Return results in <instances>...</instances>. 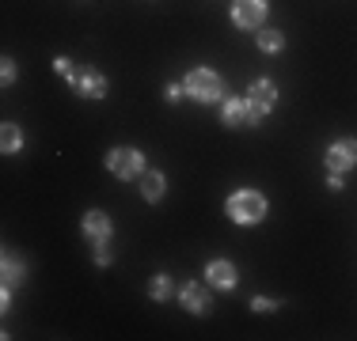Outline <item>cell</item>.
<instances>
[{"mask_svg": "<svg viewBox=\"0 0 357 341\" xmlns=\"http://www.w3.org/2000/svg\"><path fill=\"white\" fill-rule=\"evenodd\" d=\"M54 72L61 76L65 84L76 91L80 99H91V102H103L110 95V80L99 68H91V65H84V68H76L73 65V57H65V54H57L54 57Z\"/></svg>", "mask_w": 357, "mask_h": 341, "instance_id": "1", "label": "cell"}, {"mask_svg": "<svg viewBox=\"0 0 357 341\" xmlns=\"http://www.w3.org/2000/svg\"><path fill=\"white\" fill-rule=\"evenodd\" d=\"M80 235L84 243H91V262L99 269L114 266V220L103 209H88L80 220Z\"/></svg>", "mask_w": 357, "mask_h": 341, "instance_id": "2", "label": "cell"}, {"mask_svg": "<svg viewBox=\"0 0 357 341\" xmlns=\"http://www.w3.org/2000/svg\"><path fill=\"white\" fill-rule=\"evenodd\" d=\"M225 216L232 220L236 228H259L262 220L270 216V198L262 190L243 186V190H236L225 198Z\"/></svg>", "mask_w": 357, "mask_h": 341, "instance_id": "3", "label": "cell"}, {"mask_svg": "<svg viewBox=\"0 0 357 341\" xmlns=\"http://www.w3.org/2000/svg\"><path fill=\"white\" fill-rule=\"evenodd\" d=\"M183 91L190 102H198V106H220V102L228 99V88H225V76L217 72V68H190V72L183 76Z\"/></svg>", "mask_w": 357, "mask_h": 341, "instance_id": "4", "label": "cell"}, {"mask_svg": "<svg viewBox=\"0 0 357 341\" xmlns=\"http://www.w3.org/2000/svg\"><path fill=\"white\" fill-rule=\"evenodd\" d=\"M103 167L118 178V182H137L144 170H149V159H144V152L133 148V144H114V148H107Z\"/></svg>", "mask_w": 357, "mask_h": 341, "instance_id": "5", "label": "cell"}, {"mask_svg": "<svg viewBox=\"0 0 357 341\" xmlns=\"http://www.w3.org/2000/svg\"><path fill=\"white\" fill-rule=\"evenodd\" d=\"M243 102H248V125H262L270 114H274V106H278V84L270 80V76L251 80Z\"/></svg>", "mask_w": 357, "mask_h": 341, "instance_id": "6", "label": "cell"}, {"mask_svg": "<svg viewBox=\"0 0 357 341\" xmlns=\"http://www.w3.org/2000/svg\"><path fill=\"white\" fill-rule=\"evenodd\" d=\"M228 19H232L236 31H262L270 19V0H232L228 8Z\"/></svg>", "mask_w": 357, "mask_h": 341, "instance_id": "7", "label": "cell"}, {"mask_svg": "<svg viewBox=\"0 0 357 341\" xmlns=\"http://www.w3.org/2000/svg\"><path fill=\"white\" fill-rule=\"evenodd\" d=\"M323 167L335 170V175H346V170L357 167V136H335L323 152Z\"/></svg>", "mask_w": 357, "mask_h": 341, "instance_id": "8", "label": "cell"}, {"mask_svg": "<svg viewBox=\"0 0 357 341\" xmlns=\"http://www.w3.org/2000/svg\"><path fill=\"white\" fill-rule=\"evenodd\" d=\"M178 303H183L186 315H198V319H206V315L213 311L209 285H206V280H183V285H178Z\"/></svg>", "mask_w": 357, "mask_h": 341, "instance_id": "9", "label": "cell"}, {"mask_svg": "<svg viewBox=\"0 0 357 341\" xmlns=\"http://www.w3.org/2000/svg\"><path fill=\"white\" fill-rule=\"evenodd\" d=\"M206 285L217 288V292H236V285H240V269H236V262L209 258L206 262Z\"/></svg>", "mask_w": 357, "mask_h": 341, "instance_id": "10", "label": "cell"}, {"mask_svg": "<svg viewBox=\"0 0 357 341\" xmlns=\"http://www.w3.org/2000/svg\"><path fill=\"white\" fill-rule=\"evenodd\" d=\"M27 280V262L20 258V254L4 251V258H0V288H8V292H15V288Z\"/></svg>", "mask_w": 357, "mask_h": 341, "instance_id": "11", "label": "cell"}, {"mask_svg": "<svg viewBox=\"0 0 357 341\" xmlns=\"http://www.w3.org/2000/svg\"><path fill=\"white\" fill-rule=\"evenodd\" d=\"M141 178H144V182H141V198L149 201V205H160V201H164V193H167V175H164V170H160V167H149Z\"/></svg>", "mask_w": 357, "mask_h": 341, "instance_id": "12", "label": "cell"}, {"mask_svg": "<svg viewBox=\"0 0 357 341\" xmlns=\"http://www.w3.org/2000/svg\"><path fill=\"white\" fill-rule=\"evenodd\" d=\"M220 125H225V129H236V125H248V102L228 95L225 102H220Z\"/></svg>", "mask_w": 357, "mask_h": 341, "instance_id": "13", "label": "cell"}, {"mask_svg": "<svg viewBox=\"0 0 357 341\" xmlns=\"http://www.w3.org/2000/svg\"><path fill=\"white\" fill-rule=\"evenodd\" d=\"M255 46H259V54H282L285 49V31H278V27L255 31Z\"/></svg>", "mask_w": 357, "mask_h": 341, "instance_id": "14", "label": "cell"}, {"mask_svg": "<svg viewBox=\"0 0 357 341\" xmlns=\"http://www.w3.org/2000/svg\"><path fill=\"white\" fill-rule=\"evenodd\" d=\"M149 300H152V303L175 300V280L167 277V273H152V280H149Z\"/></svg>", "mask_w": 357, "mask_h": 341, "instance_id": "15", "label": "cell"}, {"mask_svg": "<svg viewBox=\"0 0 357 341\" xmlns=\"http://www.w3.org/2000/svg\"><path fill=\"white\" fill-rule=\"evenodd\" d=\"M0 152H4V156H20L23 152V129L15 122L0 125Z\"/></svg>", "mask_w": 357, "mask_h": 341, "instance_id": "16", "label": "cell"}, {"mask_svg": "<svg viewBox=\"0 0 357 341\" xmlns=\"http://www.w3.org/2000/svg\"><path fill=\"white\" fill-rule=\"evenodd\" d=\"M15 80H20V65L12 57H0V88H12Z\"/></svg>", "mask_w": 357, "mask_h": 341, "instance_id": "17", "label": "cell"}, {"mask_svg": "<svg viewBox=\"0 0 357 341\" xmlns=\"http://www.w3.org/2000/svg\"><path fill=\"white\" fill-rule=\"evenodd\" d=\"M278 307H282V303L270 300V296H255V300H251V311H255V315H274Z\"/></svg>", "mask_w": 357, "mask_h": 341, "instance_id": "18", "label": "cell"}, {"mask_svg": "<svg viewBox=\"0 0 357 341\" xmlns=\"http://www.w3.org/2000/svg\"><path fill=\"white\" fill-rule=\"evenodd\" d=\"M186 99V91H183V84H175V80H167L164 84V102H172V106H175V102H183Z\"/></svg>", "mask_w": 357, "mask_h": 341, "instance_id": "19", "label": "cell"}, {"mask_svg": "<svg viewBox=\"0 0 357 341\" xmlns=\"http://www.w3.org/2000/svg\"><path fill=\"white\" fill-rule=\"evenodd\" d=\"M327 190H331V193H342V190H346V178L335 175V170H327Z\"/></svg>", "mask_w": 357, "mask_h": 341, "instance_id": "20", "label": "cell"}]
</instances>
